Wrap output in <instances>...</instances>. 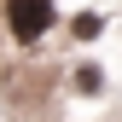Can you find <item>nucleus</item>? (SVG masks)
<instances>
[{"label": "nucleus", "mask_w": 122, "mask_h": 122, "mask_svg": "<svg viewBox=\"0 0 122 122\" xmlns=\"http://www.w3.org/2000/svg\"><path fill=\"white\" fill-rule=\"evenodd\" d=\"M6 23H12L18 41H35L52 23V0H6Z\"/></svg>", "instance_id": "f257e3e1"}]
</instances>
